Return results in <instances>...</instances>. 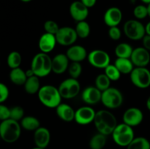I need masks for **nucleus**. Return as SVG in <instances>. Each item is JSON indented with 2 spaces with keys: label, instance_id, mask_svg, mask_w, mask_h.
<instances>
[{
  "label": "nucleus",
  "instance_id": "obj_1",
  "mask_svg": "<svg viewBox=\"0 0 150 149\" xmlns=\"http://www.w3.org/2000/svg\"><path fill=\"white\" fill-rule=\"evenodd\" d=\"M94 124L99 133L105 136L112 134L117 126L115 115L108 110H100L96 112Z\"/></svg>",
  "mask_w": 150,
  "mask_h": 149
},
{
  "label": "nucleus",
  "instance_id": "obj_2",
  "mask_svg": "<svg viewBox=\"0 0 150 149\" xmlns=\"http://www.w3.org/2000/svg\"><path fill=\"white\" fill-rule=\"evenodd\" d=\"M40 102L48 108H56L62 103V96L58 88L52 85L41 86L38 93Z\"/></svg>",
  "mask_w": 150,
  "mask_h": 149
},
{
  "label": "nucleus",
  "instance_id": "obj_3",
  "mask_svg": "<svg viewBox=\"0 0 150 149\" xmlns=\"http://www.w3.org/2000/svg\"><path fill=\"white\" fill-rule=\"evenodd\" d=\"M31 69L38 77H46L52 72V58L48 53H38L32 58Z\"/></svg>",
  "mask_w": 150,
  "mask_h": 149
},
{
  "label": "nucleus",
  "instance_id": "obj_4",
  "mask_svg": "<svg viewBox=\"0 0 150 149\" xmlns=\"http://www.w3.org/2000/svg\"><path fill=\"white\" fill-rule=\"evenodd\" d=\"M21 126L17 121L9 118L1 121L0 124V135L5 143H13L17 141L21 136Z\"/></svg>",
  "mask_w": 150,
  "mask_h": 149
},
{
  "label": "nucleus",
  "instance_id": "obj_5",
  "mask_svg": "<svg viewBox=\"0 0 150 149\" xmlns=\"http://www.w3.org/2000/svg\"><path fill=\"white\" fill-rule=\"evenodd\" d=\"M114 143L122 147H127L135 138L133 127L125 123L117 124L112 133Z\"/></svg>",
  "mask_w": 150,
  "mask_h": 149
},
{
  "label": "nucleus",
  "instance_id": "obj_6",
  "mask_svg": "<svg viewBox=\"0 0 150 149\" xmlns=\"http://www.w3.org/2000/svg\"><path fill=\"white\" fill-rule=\"evenodd\" d=\"M124 98L122 92L116 88L110 87L102 92L101 102L108 109H116L122 105Z\"/></svg>",
  "mask_w": 150,
  "mask_h": 149
},
{
  "label": "nucleus",
  "instance_id": "obj_7",
  "mask_svg": "<svg viewBox=\"0 0 150 149\" xmlns=\"http://www.w3.org/2000/svg\"><path fill=\"white\" fill-rule=\"evenodd\" d=\"M123 30L126 37L132 40H140L146 35V29L143 23L134 19L127 20L124 24Z\"/></svg>",
  "mask_w": 150,
  "mask_h": 149
},
{
  "label": "nucleus",
  "instance_id": "obj_8",
  "mask_svg": "<svg viewBox=\"0 0 150 149\" xmlns=\"http://www.w3.org/2000/svg\"><path fill=\"white\" fill-rule=\"evenodd\" d=\"M130 77L132 83L139 89H147L150 86V71L146 67H135Z\"/></svg>",
  "mask_w": 150,
  "mask_h": 149
},
{
  "label": "nucleus",
  "instance_id": "obj_9",
  "mask_svg": "<svg viewBox=\"0 0 150 149\" xmlns=\"http://www.w3.org/2000/svg\"><path fill=\"white\" fill-rule=\"evenodd\" d=\"M59 91L62 97L66 99H73L76 97L81 91V85L77 79H65L60 83Z\"/></svg>",
  "mask_w": 150,
  "mask_h": 149
},
{
  "label": "nucleus",
  "instance_id": "obj_10",
  "mask_svg": "<svg viewBox=\"0 0 150 149\" xmlns=\"http://www.w3.org/2000/svg\"><path fill=\"white\" fill-rule=\"evenodd\" d=\"M89 63L95 68L105 69L110 64L111 58L106 51L100 49H95L88 53Z\"/></svg>",
  "mask_w": 150,
  "mask_h": 149
},
{
  "label": "nucleus",
  "instance_id": "obj_11",
  "mask_svg": "<svg viewBox=\"0 0 150 149\" xmlns=\"http://www.w3.org/2000/svg\"><path fill=\"white\" fill-rule=\"evenodd\" d=\"M55 36L57 43L62 46H71L79 37L75 28L70 26L60 27Z\"/></svg>",
  "mask_w": 150,
  "mask_h": 149
},
{
  "label": "nucleus",
  "instance_id": "obj_12",
  "mask_svg": "<svg viewBox=\"0 0 150 149\" xmlns=\"http://www.w3.org/2000/svg\"><path fill=\"white\" fill-rule=\"evenodd\" d=\"M96 112L90 106H83L76 110L75 120L80 125H87L94 122Z\"/></svg>",
  "mask_w": 150,
  "mask_h": 149
},
{
  "label": "nucleus",
  "instance_id": "obj_13",
  "mask_svg": "<svg viewBox=\"0 0 150 149\" xmlns=\"http://www.w3.org/2000/svg\"><path fill=\"white\" fill-rule=\"evenodd\" d=\"M130 60L136 67H146L150 62L149 51L144 47L133 49Z\"/></svg>",
  "mask_w": 150,
  "mask_h": 149
},
{
  "label": "nucleus",
  "instance_id": "obj_14",
  "mask_svg": "<svg viewBox=\"0 0 150 149\" xmlns=\"http://www.w3.org/2000/svg\"><path fill=\"white\" fill-rule=\"evenodd\" d=\"M143 119V112L138 108H128L125 111L122 116L123 123L132 127H136L142 124Z\"/></svg>",
  "mask_w": 150,
  "mask_h": 149
},
{
  "label": "nucleus",
  "instance_id": "obj_15",
  "mask_svg": "<svg viewBox=\"0 0 150 149\" xmlns=\"http://www.w3.org/2000/svg\"><path fill=\"white\" fill-rule=\"evenodd\" d=\"M102 91L96 86H88L84 89L81 93V99L86 104L89 105H97L101 102Z\"/></svg>",
  "mask_w": 150,
  "mask_h": 149
},
{
  "label": "nucleus",
  "instance_id": "obj_16",
  "mask_svg": "<svg viewBox=\"0 0 150 149\" xmlns=\"http://www.w3.org/2000/svg\"><path fill=\"white\" fill-rule=\"evenodd\" d=\"M70 14L76 22L83 21L89 15V8L81 1H75L70 6Z\"/></svg>",
  "mask_w": 150,
  "mask_h": 149
},
{
  "label": "nucleus",
  "instance_id": "obj_17",
  "mask_svg": "<svg viewBox=\"0 0 150 149\" xmlns=\"http://www.w3.org/2000/svg\"><path fill=\"white\" fill-rule=\"evenodd\" d=\"M103 20L108 27L118 26L122 20V13L118 7H110L105 12Z\"/></svg>",
  "mask_w": 150,
  "mask_h": 149
},
{
  "label": "nucleus",
  "instance_id": "obj_18",
  "mask_svg": "<svg viewBox=\"0 0 150 149\" xmlns=\"http://www.w3.org/2000/svg\"><path fill=\"white\" fill-rule=\"evenodd\" d=\"M57 43V41L55 35L45 32L40 37L38 47L41 52L48 53L54 49Z\"/></svg>",
  "mask_w": 150,
  "mask_h": 149
},
{
  "label": "nucleus",
  "instance_id": "obj_19",
  "mask_svg": "<svg viewBox=\"0 0 150 149\" xmlns=\"http://www.w3.org/2000/svg\"><path fill=\"white\" fill-rule=\"evenodd\" d=\"M65 54L68 57L70 61H76V62H81L88 56L86 48L79 45H71L67 49Z\"/></svg>",
  "mask_w": 150,
  "mask_h": 149
},
{
  "label": "nucleus",
  "instance_id": "obj_20",
  "mask_svg": "<svg viewBox=\"0 0 150 149\" xmlns=\"http://www.w3.org/2000/svg\"><path fill=\"white\" fill-rule=\"evenodd\" d=\"M68 57L66 54L59 53L52 58V72L55 74H62L68 69L69 65Z\"/></svg>",
  "mask_w": 150,
  "mask_h": 149
},
{
  "label": "nucleus",
  "instance_id": "obj_21",
  "mask_svg": "<svg viewBox=\"0 0 150 149\" xmlns=\"http://www.w3.org/2000/svg\"><path fill=\"white\" fill-rule=\"evenodd\" d=\"M51 140V133L49 130L43 127H40L35 130L34 133V141L36 147L45 148Z\"/></svg>",
  "mask_w": 150,
  "mask_h": 149
},
{
  "label": "nucleus",
  "instance_id": "obj_22",
  "mask_svg": "<svg viewBox=\"0 0 150 149\" xmlns=\"http://www.w3.org/2000/svg\"><path fill=\"white\" fill-rule=\"evenodd\" d=\"M57 116L65 122H71L75 120L76 111L70 105L65 103H61L56 108Z\"/></svg>",
  "mask_w": 150,
  "mask_h": 149
},
{
  "label": "nucleus",
  "instance_id": "obj_23",
  "mask_svg": "<svg viewBox=\"0 0 150 149\" xmlns=\"http://www.w3.org/2000/svg\"><path fill=\"white\" fill-rule=\"evenodd\" d=\"M9 77H10V81L17 86L24 85L28 78L26 74V71L22 70L20 67L12 69L10 74H9Z\"/></svg>",
  "mask_w": 150,
  "mask_h": 149
},
{
  "label": "nucleus",
  "instance_id": "obj_24",
  "mask_svg": "<svg viewBox=\"0 0 150 149\" xmlns=\"http://www.w3.org/2000/svg\"><path fill=\"white\" fill-rule=\"evenodd\" d=\"M114 65L122 74H130L134 69V64L130 58H117L114 61Z\"/></svg>",
  "mask_w": 150,
  "mask_h": 149
},
{
  "label": "nucleus",
  "instance_id": "obj_25",
  "mask_svg": "<svg viewBox=\"0 0 150 149\" xmlns=\"http://www.w3.org/2000/svg\"><path fill=\"white\" fill-rule=\"evenodd\" d=\"M39 78L40 77L36 75L28 77L26 83L23 85L26 93H29V94H35V93H38L39 92L41 88Z\"/></svg>",
  "mask_w": 150,
  "mask_h": 149
},
{
  "label": "nucleus",
  "instance_id": "obj_26",
  "mask_svg": "<svg viewBox=\"0 0 150 149\" xmlns=\"http://www.w3.org/2000/svg\"><path fill=\"white\" fill-rule=\"evenodd\" d=\"M21 126L27 131H35L40 127V122L35 117L28 115L24 116L21 120Z\"/></svg>",
  "mask_w": 150,
  "mask_h": 149
},
{
  "label": "nucleus",
  "instance_id": "obj_27",
  "mask_svg": "<svg viewBox=\"0 0 150 149\" xmlns=\"http://www.w3.org/2000/svg\"><path fill=\"white\" fill-rule=\"evenodd\" d=\"M133 51V48L130 44L127 42H122L118 44L114 50V53L117 58H130Z\"/></svg>",
  "mask_w": 150,
  "mask_h": 149
},
{
  "label": "nucleus",
  "instance_id": "obj_28",
  "mask_svg": "<svg viewBox=\"0 0 150 149\" xmlns=\"http://www.w3.org/2000/svg\"><path fill=\"white\" fill-rule=\"evenodd\" d=\"M106 136L98 132L90 139L89 147L91 149H103L106 144Z\"/></svg>",
  "mask_w": 150,
  "mask_h": 149
},
{
  "label": "nucleus",
  "instance_id": "obj_29",
  "mask_svg": "<svg viewBox=\"0 0 150 149\" xmlns=\"http://www.w3.org/2000/svg\"><path fill=\"white\" fill-rule=\"evenodd\" d=\"M127 149H150L149 140L144 137H135L127 146Z\"/></svg>",
  "mask_w": 150,
  "mask_h": 149
},
{
  "label": "nucleus",
  "instance_id": "obj_30",
  "mask_svg": "<svg viewBox=\"0 0 150 149\" xmlns=\"http://www.w3.org/2000/svg\"><path fill=\"white\" fill-rule=\"evenodd\" d=\"M75 29L76 31L78 37L82 38V39H85V38L88 37L91 32L90 26L86 20L77 22V24H76Z\"/></svg>",
  "mask_w": 150,
  "mask_h": 149
},
{
  "label": "nucleus",
  "instance_id": "obj_31",
  "mask_svg": "<svg viewBox=\"0 0 150 149\" xmlns=\"http://www.w3.org/2000/svg\"><path fill=\"white\" fill-rule=\"evenodd\" d=\"M21 61V55L18 51H12V52H10L7 58V65L10 68H11V70L12 69L20 67Z\"/></svg>",
  "mask_w": 150,
  "mask_h": 149
},
{
  "label": "nucleus",
  "instance_id": "obj_32",
  "mask_svg": "<svg viewBox=\"0 0 150 149\" xmlns=\"http://www.w3.org/2000/svg\"><path fill=\"white\" fill-rule=\"evenodd\" d=\"M111 80L105 73L100 74L95 79V86L103 92L111 87Z\"/></svg>",
  "mask_w": 150,
  "mask_h": 149
},
{
  "label": "nucleus",
  "instance_id": "obj_33",
  "mask_svg": "<svg viewBox=\"0 0 150 149\" xmlns=\"http://www.w3.org/2000/svg\"><path fill=\"white\" fill-rule=\"evenodd\" d=\"M105 74L108 76V78L111 81H117L120 78L122 73L117 69V67L114 65V64H110L105 68Z\"/></svg>",
  "mask_w": 150,
  "mask_h": 149
},
{
  "label": "nucleus",
  "instance_id": "obj_34",
  "mask_svg": "<svg viewBox=\"0 0 150 149\" xmlns=\"http://www.w3.org/2000/svg\"><path fill=\"white\" fill-rule=\"evenodd\" d=\"M82 65L80 62H76V61H71L69 65L67 71L70 77L74 79H78L82 72Z\"/></svg>",
  "mask_w": 150,
  "mask_h": 149
},
{
  "label": "nucleus",
  "instance_id": "obj_35",
  "mask_svg": "<svg viewBox=\"0 0 150 149\" xmlns=\"http://www.w3.org/2000/svg\"><path fill=\"white\" fill-rule=\"evenodd\" d=\"M133 15L139 20L144 19L145 18L149 16L147 6H145L144 4H139L136 6L133 10Z\"/></svg>",
  "mask_w": 150,
  "mask_h": 149
},
{
  "label": "nucleus",
  "instance_id": "obj_36",
  "mask_svg": "<svg viewBox=\"0 0 150 149\" xmlns=\"http://www.w3.org/2000/svg\"><path fill=\"white\" fill-rule=\"evenodd\" d=\"M24 115V110L21 106H15L10 108V118L15 121L22 120Z\"/></svg>",
  "mask_w": 150,
  "mask_h": 149
},
{
  "label": "nucleus",
  "instance_id": "obj_37",
  "mask_svg": "<svg viewBox=\"0 0 150 149\" xmlns=\"http://www.w3.org/2000/svg\"><path fill=\"white\" fill-rule=\"evenodd\" d=\"M43 26L45 32L54 35H56V34L58 32L59 29H60V27L59 26V25L57 24V22H55L54 20H46V21L45 22V23H44Z\"/></svg>",
  "mask_w": 150,
  "mask_h": 149
},
{
  "label": "nucleus",
  "instance_id": "obj_38",
  "mask_svg": "<svg viewBox=\"0 0 150 149\" xmlns=\"http://www.w3.org/2000/svg\"><path fill=\"white\" fill-rule=\"evenodd\" d=\"M108 36L113 40H119L122 37V32L118 26L109 27V29H108Z\"/></svg>",
  "mask_w": 150,
  "mask_h": 149
},
{
  "label": "nucleus",
  "instance_id": "obj_39",
  "mask_svg": "<svg viewBox=\"0 0 150 149\" xmlns=\"http://www.w3.org/2000/svg\"><path fill=\"white\" fill-rule=\"evenodd\" d=\"M9 89L7 86L4 83H0V102L3 103L5 102L9 96Z\"/></svg>",
  "mask_w": 150,
  "mask_h": 149
},
{
  "label": "nucleus",
  "instance_id": "obj_40",
  "mask_svg": "<svg viewBox=\"0 0 150 149\" xmlns=\"http://www.w3.org/2000/svg\"><path fill=\"white\" fill-rule=\"evenodd\" d=\"M10 118V108L1 104L0 105V120L4 121Z\"/></svg>",
  "mask_w": 150,
  "mask_h": 149
},
{
  "label": "nucleus",
  "instance_id": "obj_41",
  "mask_svg": "<svg viewBox=\"0 0 150 149\" xmlns=\"http://www.w3.org/2000/svg\"><path fill=\"white\" fill-rule=\"evenodd\" d=\"M142 43H143V47L146 48L148 51H150V35L146 34L142 39Z\"/></svg>",
  "mask_w": 150,
  "mask_h": 149
},
{
  "label": "nucleus",
  "instance_id": "obj_42",
  "mask_svg": "<svg viewBox=\"0 0 150 149\" xmlns=\"http://www.w3.org/2000/svg\"><path fill=\"white\" fill-rule=\"evenodd\" d=\"M80 1L88 8H90V7H94L95 5L97 0H80Z\"/></svg>",
  "mask_w": 150,
  "mask_h": 149
},
{
  "label": "nucleus",
  "instance_id": "obj_43",
  "mask_svg": "<svg viewBox=\"0 0 150 149\" xmlns=\"http://www.w3.org/2000/svg\"><path fill=\"white\" fill-rule=\"evenodd\" d=\"M26 76H27V77H32V76L35 75V72H34V71L31 68L29 69V70H26Z\"/></svg>",
  "mask_w": 150,
  "mask_h": 149
},
{
  "label": "nucleus",
  "instance_id": "obj_44",
  "mask_svg": "<svg viewBox=\"0 0 150 149\" xmlns=\"http://www.w3.org/2000/svg\"><path fill=\"white\" fill-rule=\"evenodd\" d=\"M145 29H146V34L148 35H150V21L148 22L147 24L145 26Z\"/></svg>",
  "mask_w": 150,
  "mask_h": 149
},
{
  "label": "nucleus",
  "instance_id": "obj_45",
  "mask_svg": "<svg viewBox=\"0 0 150 149\" xmlns=\"http://www.w3.org/2000/svg\"><path fill=\"white\" fill-rule=\"evenodd\" d=\"M146 107H147L148 110L150 111V96L146 100Z\"/></svg>",
  "mask_w": 150,
  "mask_h": 149
},
{
  "label": "nucleus",
  "instance_id": "obj_46",
  "mask_svg": "<svg viewBox=\"0 0 150 149\" xmlns=\"http://www.w3.org/2000/svg\"><path fill=\"white\" fill-rule=\"evenodd\" d=\"M141 1H142V2L144 3V4H146L147 5L149 4H150V0H141Z\"/></svg>",
  "mask_w": 150,
  "mask_h": 149
},
{
  "label": "nucleus",
  "instance_id": "obj_47",
  "mask_svg": "<svg viewBox=\"0 0 150 149\" xmlns=\"http://www.w3.org/2000/svg\"><path fill=\"white\" fill-rule=\"evenodd\" d=\"M147 7H148V13H149V16L150 17V4H148Z\"/></svg>",
  "mask_w": 150,
  "mask_h": 149
},
{
  "label": "nucleus",
  "instance_id": "obj_48",
  "mask_svg": "<svg viewBox=\"0 0 150 149\" xmlns=\"http://www.w3.org/2000/svg\"><path fill=\"white\" fill-rule=\"evenodd\" d=\"M21 1H23V2H29V1H31L32 0H21Z\"/></svg>",
  "mask_w": 150,
  "mask_h": 149
},
{
  "label": "nucleus",
  "instance_id": "obj_49",
  "mask_svg": "<svg viewBox=\"0 0 150 149\" xmlns=\"http://www.w3.org/2000/svg\"><path fill=\"white\" fill-rule=\"evenodd\" d=\"M32 149H45V148H39V147H36V148H34Z\"/></svg>",
  "mask_w": 150,
  "mask_h": 149
}]
</instances>
